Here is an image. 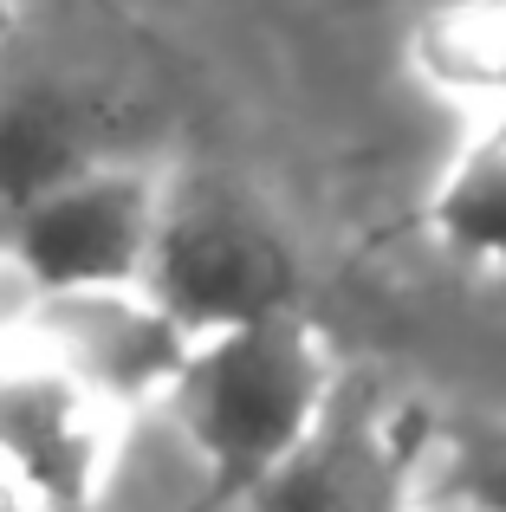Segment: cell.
Returning a JSON list of instances; mask_svg holds the SVG:
<instances>
[{"label": "cell", "mask_w": 506, "mask_h": 512, "mask_svg": "<svg viewBox=\"0 0 506 512\" xmlns=\"http://www.w3.org/2000/svg\"><path fill=\"white\" fill-rule=\"evenodd\" d=\"M169 415L228 493L286 480L331 409V344L305 312L195 338L169 383Z\"/></svg>", "instance_id": "obj_1"}, {"label": "cell", "mask_w": 506, "mask_h": 512, "mask_svg": "<svg viewBox=\"0 0 506 512\" xmlns=\"http://www.w3.org/2000/svg\"><path fill=\"white\" fill-rule=\"evenodd\" d=\"M143 292L195 344L299 312V253L247 188L221 175H169Z\"/></svg>", "instance_id": "obj_2"}, {"label": "cell", "mask_w": 506, "mask_h": 512, "mask_svg": "<svg viewBox=\"0 0 506 512\" xmlns=\"http://www.w3.org/2000/svg\"><path fill=\"white\" fill-rule=\"evenodd\" d=\"M163 182L169 175L143 163H111L26 201L20 214L0 221L7 273L26 286V299L143 292L156 221H163Z\"/></svg>", "instance_id": "obj_3"}, {"label": "cell", "mask_w": 506, "mask_h": 512, "mask_svg": "<svg viewBox=\"0 0 506 512\" xmlns=\"http://www.w3.org/2000/svg\"><path fill=\"white\" fill-rule=\"evenodd\" d=\"M111 163L130 156L117 143V111L91 85L52 72L0 78V221Z\"/></svg>", "instance_id": "obj_4"}, {"label": "cell", "mask_w": 506, "mask_h": 512, "mask_svg": "<svg viewBox=\"0 0 506 512\" xmlns=\"http://www.w3.org/2000/svg\"><path fill=\"white\" fill-rule=\"evenodd\" d=\"M435 221L455 247L506 260V124H494L448 169L442 195H435Z\"/></svg>", "instance_id": "obj_5"}, {"label": "cell", "mask_w": 506, "mask_h": 512, "mask_svg": "<svg viewBox=\"0 0 506 512\" xmlns=\"http://www.w3.org/2000/svg\"><path fill=\"white\" fill-rule=\"evenodd\" d=\"M0 273H7V240H0Z\"/></svg>", "instance_id": "obj_6"}, {"label": "cell", "mask_w": 506, "mask_h": 512, "mask_svg": "<svg viewBox=\"0 0 506 512\" xmlns=\"http://www.w3.org/2000/svg\"><path fill=\"white\" fill-rule=\"evenodd\" d=\"M0 512H7V500H0Z\"/></svg>", "instance_id": "obj_7"}]
</instances>
